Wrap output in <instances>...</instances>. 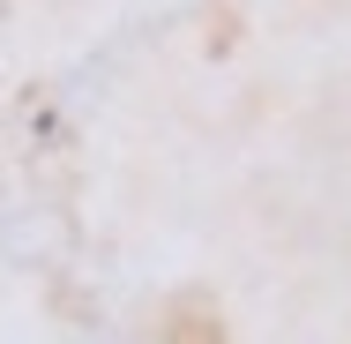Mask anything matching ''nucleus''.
<instances>
[]
</instances>
